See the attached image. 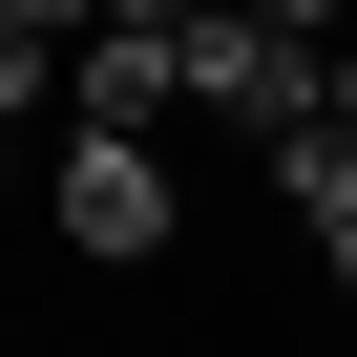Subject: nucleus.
Masks as SVG:
<instances>
[{"label": "nucleus", "mask_w": 357, "mask_h": 357, "mask_svg": "<svg viewBox=\"0 0 357 357\" xmlns=\"http://www.w3.org/2000/svg\"><path fill=\"white\" fill-rule=\"evenodd\" d=\"M43 211H63V252H84V273H147L168 231H190V168H168L147 126H63V168H43Z\"/></svg>", "instance_id": "1"}, {"label": "nucleus", "mask_w": 357, "mask_h": 357, "mask_svg": "<svg viewBox=\"0 0 357 357\" xmlns=\"http://www.w3.org/2000/svg\"><path fill=\"white\" fill-rule=\"evenodd\" d=\"M168 105H190V43H147V22H84L63 43V126H147L168 147Z\"/></svg>", "instance_id": "2"}, {"label": "nucleus", "mask_w": 357, "mask_h": 357, "mask_svg": "<svg viewBox=\"0 0 357 357\" xmlns=\"http://www.w3.org/2000/svg\"><path fill=\"white\" fill-rule=\"evenodd\" d=\"M0 126H43V22H0Z\"/></svg>", "instance_id": "3"}, {"label": "nucleus", "mask_w": 357, "mask_h": 357, "mask_svg": "<svg viewBox=\"0 0 357 357\" xmlns=\"http://www.w3.org/2000/svg\"><path fill=\"white\" fill-rule=\"evenodd\" d=\"M105 22H147V43H190V22H211V0H105Z\"/></svg>", "instance_id": "4"}, {"label": "nucleus", "mask_w": 357, "mask_h": 357, "mask_svg": "<svg viewBox=\"0 0 357 357\" xmlns=\"http://www.w3.org/2000/svg\"><path fill=\"white\" fill-rule=\"evenodd\" d=\"M0 22H43V43H84V22H105V0H0Z\"/></svg>", "instance_id": "5"}, {"label": "nucleus", "mask_w": 357, "mask_h": 357, "mask_svg": "<svg viewBox=\"0 0 357 357\" xmlns=\"http://www.w3.org/2000/svg\"><path fill=\"white\" fill-rule=\"evenodd\" d=\"M336 126H357V43H336Z\"/></svg>", "instance_id": "6"}, {"label": "nucleus", "mask_w": 357, "mask_h": 357, "mask_svg": "<svg viewBox=\"0 0 357 357\" xmlns=\"http://www.w3.org/2000/svg\"><path fill=\"white\" fill-rule=\"evenodd\" d=\"M0 190H22V126H0Z\"/></svg>", "instance_id": "7"}]
</instances>
